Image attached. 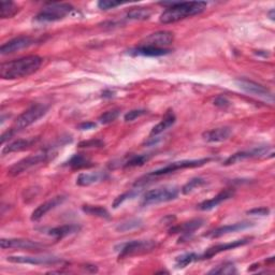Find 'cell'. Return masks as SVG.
<instances>
[{
	"label": "cell",
	"mask_w": 275,
	"mask_h": 275,
	"mask_svg": "<svg viewBox=\"0 0 275 275\" xmlns=\"http://www.w3.org/2000/svg\"><path fill=\"white\" fill-rule=\"evenodd\" d=\"M119 6H121V3L109 2V0H101V2L98 3V8L101 10H109V9H113Z\"/></svg>",
	"instance_id": "39"
},
{
	"label": "cell",
	"mask_w": 275,
	"mask_h": 275,
	"mask_svg": "<svg viewBox=\"0 0 275 275\" xmlns=\"http://www.w3.org/2000/svg\"><path fill=\"white\" fill-rule=\"evenodd\" d=\"M142 220L138 219V218H132L129 220H126L124 223L120 224L118 227H116V230L120 232H127V231H131L136 228H140L142 226Z\"/></svg>",
	"instance_id": "33"
},
{
	"label": "cell",
	"mask_w": 275,
	"mask_h": 275,
	"mask_svg": "<svg viewBox=\"0 0 275 275\" xmlns=\"http://www.w3.org/2000/svg\"><path fill=\"white\" fill-rule=\"evenodd\" d=\"M66 166L71 168L72 170H82V169H89L94 167L95 164L87 156L83 154H76L66 163Z\"/></svg>",
	"instance_id": "24"
},
{
	"label": "cell",
	"mask_w": 275,
	"mask_h": 275,
	"mask_svg": "<svg viewBox=\"0 0 275 275\" xmlns=\"http://www.w3.org/2000/svg\"><path fill=\"white\" fill-rule=\"evenodd\" d=\"M151 16V11L145 8H133L127 13V17L135 20H145L149 19Z\"/></svg>",
	"instance_id": "31"
},
{
	"label": "cell",
	"mask_w": 275,
	"mask_h": 275,
	"mask_svg": "<svg viewBox=\"0 0 275 275\" xmlns=\"http://www.w3.org/2000/svg\"><path fill=\"white\" fill-rule=\"evenodd\" d=\"M230 104H231V102L225 96H218L214 100V105H216V107L221 108V109H226V108L230 107Z\"/></svg>",
	"instance_id": "38"
},
{
	"label": "cell",
	"mask_w": 275,
	"mask_h": 275,
	"mask_svg": "<svg viewBox=\"0 0 275 275\" xmlns=\"http://www.w3.org/2000/svg\"><path fill=\"white\" fill-rule=\"evenodd\" d=\"M132 54L140 55V56H147V57H158V56H165L171 53V50L163 49V48H155L149 45H139L138 48L131 51Z\"/></svg>",
	"instance_id": "22"
},
{
	"label": "cell",
	"mask_w": 275,
	"mask_h": 275,
	"mask_svg": "<svg viewBox=\"0 0 275 275\" xmlns=\"http://www.w3.org/2000/svg\"><path fill=\"white\" fill-rule=\"evenodd\" d=\"M49 109H50L49 105L42 104V103H37V104L31 105L30 108L24 111L14 121L11 128L2 135V143L4 144L7 140L11 139L16 132L27 128V127H29L30 125H33L36 122H38L41 118H43V116L48 113Z\"/></svg>",
	"instance_id": "3"
},
{
	"label": "cell",
	"mask_w": 275,
	"mask_h": 275,
	"mask_svg": "<svg viewBox=\"0 0 275 275\" xmlns=\"http://www.w3.org/2000/svg\"><path fill=\"white\" fill-rule=\"evenodd\" d=\"M107 177L103 172H93V173H81L77 178V185L79 186H89L91 184L99 183Z\"/></svg>",
	"instance_id": "25"
},
{
	"label": "cell",
	"mask_w": 275,
	"mask_h": 275,
	"mask_svg": "<svg viewBox=\"0 0 275 275\" xmlns=\"http://www.w3.org/2000/svg\"><path fill=\"white\" fill-rule=\"evenodd\" d=\"M18 11V6L13 2H5V0H3V2L0 3V17L4 19L13 17L17 14Z\"/></svg>",
	"instance_id": "28"
},
{
	"label": "cell",
	"mask_w": 275,
	"mask_h": 275,
	"mask_svg": "<svg viewBox=\"0 0 275 275\" xmlns=\"http://www.w3.org/2000/svg\"><path fill=\"white\" fill-rule=\"evenodd\" d=\"M36 42L37 40L35 38L28 37V36H20V37L14 38L12 40L6 42L5 44L2 45V48H0V54L2 55L12 54V53L22 51L24 49L34 45Z\"/></svg>",
	"instance_id": "12"
},
{
	"label": "cell",
	"mask_w": 275,
	"mask_h": 275,
	"mask_svg": "<svg viewBox=\"0 0 275 275\" xmlns=\"http://www.w3.org/2000/svg\"><path fill=\"white\" fill-rule=\"evenodd\" d=\"M0 246L3 249H27V250H35L40 249L42 245L38 242L27 240V239H2L0 241Z\"/></svg>",
	"instance_id": "16"
},
{
	"label": "cell",
	"mask_w": 275,
	"mask_h": 275,
	"mask_svg": "<svg viewBox=\"0 0 275 275\" xmlns=\"http://www.w3.org/2000/svg\"><path fill=\"white\" fill-rule=\"evenodd\" d=\"M139 195V190H136V189H132L130 190V192H127L121 196H119L118 198H116L114 200V202H113V208L116 209V208H119L121 204H123L126 200H128V199H132L134 198L135 196Z\"/></svg>",
	"instance_id": "36"
},
{
	"label": "cell",
	"mask_w": 275,
	"mask_h": 275,
	"mask_svg": "<svg viewBox=\"0 0 275 275\" xmlns=\"http://www.w3.org/2000/svg\"><path fill=\"white\" fill-rule=\"evenodd\" d=\"M80 229H81V227L79 225L69 224V225H62L59 227L52 228L48 231V234L51 237H54L55 239L59 240V239H63L68 236L77 234V232L80 231Z\"/></svg>",
	"instance_id": "23"
},
{
	"label": "cell",
	"mask_w": 275,
	"mask_h": 275,
	"mask_svg": "<svg viewBox=\"0 0 275 275\" xmlns=\"http://www.w3.org/2000/svg\"><path fill=\"white\" fill-rule=\"evenodd\" d=\"M73 11H75V8L69 4H50L37 14L35 19L41 23L56 22V20L65 18Z\"/></svg>",
	"instance_id": "6"
},
{
	"label": "cell",
	"mask_w": 275,
	"mask_h": 275,
	"mask_svg": "<svg viewBox=\"0 0 275 275\" xmlns=\"http://www.w3.org/2000/svg\"><path fill=\"white\" fill-rule=\"evenodd\" d=\"M39 141L38 136H33V138H27V139H18L13 141L12 143L8 144L7 146L4 147L3 154H11V153H17L22 152L27 149H30L31 146H34L37 142Z\"/></svg>",
	"instance_id": "19"
},
{
	"label": "cell",
	"mask_w": 275,
	"mask_h": 275,
	"mask_svg": "<svg viewBox=\"0 0 275 275\" xmlns=\"http://www.w3.org/2000/svg\"><path fill=\"white\" fill-rule=\"evenodd\" d=\"M157 243L152 240H135L127 243H123L115 247V250L119 251L120 258H126L134 255L150 253L155 249Z\"/></svg>",
	"instance_id": "7"
},
{
	"label": "cell",
	"mask_w": 275,
	"mask_h": 275,
	"mask_svg": "<svg viewBox=\"0 0 275 275\" xmlns=\"http://www.w3.org/2000/svg\"><path fill=\"white\" fill-rule=\"evenodd\" d=\"M179 189L175 186H165L146 192L142 198L143 205H152L163 202H169L177 198Z\"/></svg>",
	"instance_id": "8"
},
{
	"label": "cell",
	"mask_w": 275,
	"mask_h": 275,
	"mask_svg": "<svg viewBox=\"0 0 275 275\" xmlns=\"http://www.w3.org/2000/svg\"><path fill=\"white\" fill-rule=\"evenodd\" d=\"M200 260V255L196 253H188V254H184V255L178 256L175 259V267L177 269H183L186 268L189 264H192L193 262H196Z\"/></svg>",
	"instance_id": "30"
},
{
	"label": "cell",
	"mask_w": 275,
	"mask_h": 275,
	"mask_svg": "<svg viewBox=\"0 0 275 275\" xmlns=\"http://www.w3.org/2000/svg\"><path fill=\"white\" fill-rule=\"evenodd\" d=\"M66 196H57L52 198L51 200L47 201V202L40 204L37 209H35V211L31 214V220L33 221H38L40 220L42 217L45 216L50 211L56 209L57 207H59L60 204H62L66 201Z\"/></svg>",
	"instance_id": "17"
},
{
	"label": "cell",
	"mask_w": 275,
	"mask_h": 275,
	"mask_svg": "<svg viewBox=\"0 0 275 275\" xmlns=\"http://www.w3.org/2000/svg\"><path fill=\"white\" fill-rule=\"evenodd\" d=\"M7 261L12 263L34 264V266H56L62 263V259L54 256H9Z\"/></svg>",
	"instance_id": "11"
},
{
	"label": "cell",
	"mask_w": 275,
	"mask_h": 275,
	"mask_svg": "<svg viewBox=\"0 0 275 275\" xmlns=\"http://www.w3.org/2000/svg\"><path fill=\"white\" fill-rule=\"evenodd\" d=\"M146 113H147V111H145V110H132V111H129L128 113L125 114L124 120H125V122H132L136 119L141 118V116L145 115Z\"/></svg>",
	"instance_id": "37"
},
{
	"label": "cell",
	"mask_w": 275,
	"mask_h": 275,
	"mask_svg": "<svg viewBox=\"0 0 275 275\" xmlns=\"http://www.w3.org/2000/svg\"><path fill=\"white\" fill-rule=\"evenodd\" d=\"M43 59L37 55L25 56L10 60L0 66V77L3 80H16L33 75L41 67Z\"/></svg>",
	"instance_id": "1"
},
{
	"label": "cell",
	"mask_w": 275,
	"mask_h": 275,
	"mask_svg": "<svg viewBox=\"0 0 275 275\" xmlns=\"http://www.w3.org/2000/svg\"><path fill=\"white\" fill-rule=\"evenodd\" d=\"M204 225V220L201 218H196V219H192L189 221H186V223H183L181 225H177L172 227L170 230V234H181L185 237L194 234V232L198 229H200Z\"/></svg>",
	"instance_id": "20"
},
{
	"label": "cell",
	"mask_w": 275,
	"mask_h": 275,
	"mask_svg": "<svg viewBox=\"0 0 275 275\" xmlns=\"http://www.w3.org/2000/svg\"><path fill=\"white\" fill-rule=\"evenodd\" d=\"M96 126H97L96 123L86 122V123H82L81 125H79V129L80 130H89V129H94Z\"/></svg>",
	"instance_id": "42"
},
{
	"label": "cell",
	"mask_w": 275,
	"mask_h": 275,
	"mask_svg": "<svg viewBox=\"0 0 275 275\" xmlns=\"http://www.w3.org/2000/svg\"><path fill=\"white\" fill-rule=\"evenodd\" d=\"M232 133L231 128L229 127H218V128H214L208 130L202 133V138L207 142H223L228 140Z\"/></svg>",
	"instance_id": "21"
},
{
	"label": "cell",
	"mask_w": 275,
	"mask_h": 275,
	"mask_svg": "<svg viewBox=\"0 0 275 275\" xmlns=\"http://www.w3.org/2000/svg\"><path fill=\"white\" fill-rule=\"evenodd\" d=\"M250 240H251V238L241 239V240H236V241H232V242H229V243H224V244H217L215 246L210 247L209 249L205 250L204 254H202V255H200V260L210 259V258H212V257L218 255V254L223 253V251H227V250H230V249H235V248H238V247H241V246H244V245L248 244V243L250 242Z\"/></svg>",
	"instance_id": "13"
},
{
	"label": "cell",
	"mask_w": 275,
	"mask_h": 275,
	"mask_svg": "<svg viewBox=\"0 0 275 275\" xmlns=\"http://www.w3.org/2000/svg\"><path fill=\"white\" fill-rule=\"evenodd\" d=\"M152 154H141V155H131L123 163L124 168H134V167H141L145 163L149 162L152 158Z\"/></svg>",
	"instance_id": "27"
},
{
	"label": "cell",
	"mask_w": 275,
	"mask_h": 275,
	"mask_svg": "<svg viewBox=\"0 0 275 275\" xmlns=\"http://www.w3.org/2000/svg\"><path fill=\"white\" fill-rule=\"evenodd\" d=\"M237 86L242 89L243 91H245L249 95H253V96H256L259 98H262L267 101L273 102L274 101V96L273 94L267 88L264 87L261 84L254 82L250 80H246V79H238L235 81Z\"/></svg>",
	"instance_id": "9"
},
{
	"label": "cell",
	"mask_w": 275,
	"mask_h": 275,
	"mask_svg": "<svg viewBox=\"0 0 275 275\" xmlns=\"http://www.w3.org/2000/svg\"><path fill=\"white\" fill-rule=\"evenodd\" d=\"M158 142H159V138H150V140L145 142V145H154V144H157Z\"/></svg>",
	"instance_id": "43"
},
{
	"label": "cell",
	"mask_w": 275,
	"mask_h": 275,
	"mask_svg": "<svg viewBox=\"0 0 275 275\" xmlns=\"http://www.w3.org/2000/svg\"><path fill=\"white\" fill-rule=\"evenodd\" d=\"M121 113V110L120 109H113V110H110V111H107L104 112L102 115L99 116V122L103 125H107V124H111L113 123L116 119L119 118V115Z\"/></svg>",
	"instance_id": "34"
},
{
	"label": "cell",
	"mask_w": 275,
	"mask_h": 275,
	"mask_svg": "<svg viewBox=\"0 0 275 275\" xmlns=\"http://www.w3.org/2000/svg\"><path fill=\"white\" fill-rule=\"evenodd\" d=\"M212 161V158H200V159H190V161H181V162H175L172 164H169L164 168L158 169V170H155L153 172H150L149 174H146L145 176L141 177L140 179H138L135 182L134 186H142L145 185L146 183H149L150 181H152V178L154 177H161V176H165L168 174L174 173L175 171L178 170H183V169H190V168H197V167H202L204 165H207L208 163H210Z\"/></svg>",
	"instance_id": "4"
},
{
	"label": "cell",
	"mask_w": 275,
	"mask_h": 275,
	"mask_svg": "<svg viewBox=\"0 0 275 275\" xmlns=\"http://www.w3.org/2000/svg\"><path fill=\"white\" fill-rule=\"evenodd\" d=\"M104 145L103 141L101 140H89V141H84L79 144L80 147H102Z\"/></svg>",
	"instance_id": "40"
},
{
	"label": "cell",
	"mask_w": 275,
	"mask_h": 275,
	"mask_svg": "<svg viewBox=\"0 0 275 275\" xmlns=\"http://www.w3.org/2000/svg\"><path fill=\"white\" fill-rule=\"evenodd\" d=\"M176 122V118L173 113V111H168L165 115V118L162 120V122L159 124H157L154 128L151 131L152 135H157L161 134L162 132L166 131L167 129L170 128L171 126H173Z\"/></svg>",
	"instance_id": "26"
},
{
	"label": "cell",
	"mask_w": 275,
	"mask_h": 275,
	"mask_svg": "<svg viewBox=\"0 0 275 275\" xmlns=\"http://www.w3.org/2000/svg\"><path fill=\"white\" fill-rule=\"evenodd\" d=\"M82 210L84 213H86L88 215L91 216H97L100 218H104V219H110V213L108 212L107 209H104L103 207L100 205H83Z\"/></svg>",
	"instance_id": "29"
},
{
	"label": "cell",
	"mask_w": 275,
	"mask_h": 275,
	"mask_svg": "<svg viewBox=\"0 0 275 275\" xmlns=\"http://www.w3.org/2000/svg\"><path fill=\"white\" fill-rule=\"evenodd\" d=\"M253 226H255V224L249 223V221H241V223L221 226V227H218V228H216L214 230H211V231L208 232V234L204 235V237H208V238H211V239H216V238H220L223 236L232 234V232H238V231L248 229V228H250Z\"/></svg>",
	"instance_id": "15"
},
{
	"label": "cell",
	"mask_w": 275,
	"mask_h": 275,
	"mask_svg": "<svg viewBox=\"0 0 275 275\" xmlns=\"http://www.w3.org/2000/svg\"><path fill=\"white\" fill-rule=\"evenodd\" d=\"M270 213V210L268 208H258V209H253L248 211V215H259V216H267Z\"/></svg>",
	"instance_id": "41"
},
{
	"label": "cell",
	"mask_w": 275,
	"mask_h": 275,
	"mask_svg": "<svg viewBox=\"0 0 275 275\" xmlns=\"http://www.w3.org/2000/svg\"><path fill=\"white\" fill-rule=\"evenodd\" d=\"M55 154L56 153L53 151V149L42 150L36 154H33L24 158V159L22 161L15 163L12 167H10V169L8 170V174L11 176H16V175L22 174L28 171L31 168L39 166L41 164L48 163L50 159H52V158L55 156Z\"/></svg>",
	"instance_id": "5"
},
{
	"label": "cell",
	"mask_w": 275,
	"mask_h": 275,
	"mask_svg": "<svg viewBox=\"0 0 275 275\" xmlns=\"http://www.w3.org/2000/svg\"><path fill=\"white\" fill-rule=\"evenodd\" d=\"M174 41V35L171 31H157V33L151 34L147 36L140 45H149V47H155V48H163L166 49V47L170 45Z\"/></svg>",
	"instance_id": "14"
},
{
	"label": "cell",
	"mask_w": 275,
	"mask_h": 275,
	"mask_svg": "<svg viewBox=\"0 0 275 275\" xmlns=\"http://www.w3.org/2000/svg\"><path fill=\"white\" fill-rule=\"evenodd\" d=\"M207 182L205 179L202 177H195L192 178L189 182H187L183 187H182V194L183 195H189L190 193H193L195 189L200 188L201 186L205 185Z\"/></svg>",
	"instance_id": "32"
},
{
	"label": "cell",
	"mask_w": 275,
	"mask_h": 275,
	"mask_svg": "<svg viewBox=\"0 0 275 275\" xmlns=\"http://www.w3.org/2000/svg\"><path fill=\"white\" fill-rule=\"evenodd\" d=\"M208 4L204 2H190V3H175L167 8L161 15L163 24H172L184 18L202 13L207 9Z\"/></svg>",
	"instance_id": "2"
},
{
	"label": "cell",
	"mask_w": 275,
	"mask_h": 275,
	"mask_svg": "<svg viewBox=\"0 0 275 275\" xmlns=\"http://www.w3.org/2000/svg\"><path fill=\"white\" fill-rule=\"evenodd\" d=\"M102 97L103 98H112L113 97V93L111 90H105L102 93Z\"/></svg>",
	"instance_id": "44"
},
{
	"label": "cell",
	"mask_w": 275,
	"mask_h": 275,
	"mask_svg": "<svg viewBox=\"0 0 275 275\" xmlns=\"http://www.w3.org/2000/svg\"><path fill=\"white\" fill-rule=\"evenodd\" d=\"M209 273L210 274H234V273H237V269L234 263L226 262L224 264H221V266H218L217 268L211 270Z\"/></svg>",
	"instance_id": "35"
},
{
	"label": "cell",
	"mask_w": 275,
	"mask_h": 275,
	"mask_svg": "<svg viewBox=\"0 0 275 275\" xmlns=\"http://www.w3.org/2000/svg\"><path fill=\"white\" fill-rule=\"evenodd\" d=\"M269 14H270V17H271L272 19H274V10H271V12H270Z\"/></svg>",
	"instance_id": "45"
},
{
	"label": "cell",
	"mask_w": 275,
	"mask_h": 275,
	"mask_svg": "<svg viewBox=\"0 0 275 275\" xmlns=\"http://www.w3.org/2000/svg\"><path fill=\"white\" fill-rule=\"evenodd\" d=\"M271 151V147L269 145H262V146H257L254 147V149H250L248 151H242L238 152L234 155H231L228 157L227 159L224 162V166H232L236 165L240 162H244L247 159H253V158H262L266 157L269 152Z\"/></svg>",
	"instance_id": "10"
},
{
	"label": "cell",
	"mask_w": 275,
	"mask_h": 275,
	"mask_svg": "<svg viewBox=\"0 0 275 275\" xmlns=\"http://www.w3.org/2000/svg\"><path fill=\"white\" fill-rule=\"evenodd\" d=\"M235 194H236V190L232 189V188H228V189H225V190H221V192L218 195H216L212 199L205 200V201H203L202 203H200L198 205V209L201 210V211L213 210L217 205H219V204H221L223 202H225V201L231 199L232 197L235 196Z\"/></svg>",
	"instance_id": "18"
}]
</instances>
